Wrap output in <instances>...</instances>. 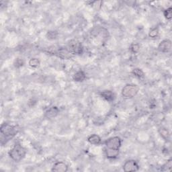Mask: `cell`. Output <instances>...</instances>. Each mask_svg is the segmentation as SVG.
I'll use <instances>...</instances> for the list:
<instances>
[{
	"label": "cell",
	"mask_w": 172,
	"mask_h": 172,
	"mask_svg": "<svg viewBox=\"0 0 172 172\" xmlns=\"http://www.w3.org/2000/svg\"><path fill=\"white\" fill-rule=\"evenodd\" d=\"M14 66L16 68H20V67H21L23 66V65H24V61L22 59H16L14 61Z\"/></svg>",
	"instance_id": "23"
},
{
	"label": "cell",
	"mask_w": 172,
	"mask_h": 172,
	"mask_svg": "<svg viewBox=\"0 0 172 172\" xmlns=\"http://www.w3.org/2000/svg\"><path fill=\"white\" fill-rule=\"evenodd\" d=\"M59 112V109L57 106H52L45 112L44 117L47 119H52V118H54L58 115Z\"/></svg>",
	"instance_id": "9"
},
{
	"label": "cell",
	"mask_w": 172,
	"mask_h": 172,
	"mask_svg": "<svg viewBox=\"0 0 172 172\" xmlns=\"http://www.w3.org/2000/svg\"><path fill=\"white\" fill-rule=\"evenodd\" d=\"M8 154L12 160L15 162H20L25 157L26 150L22 145L17 144L14 145L13 148L9 151Z\"/></svg>",
	"instance_id": "3"
},
{
	"label": "cell",
	"mask_w": 172,
	"mask_h": 172,
	"mask_svg": "<svg viewBox=\"0 0 172 172\" xmlns=\"http://www.w3.org/2000/svg\"><path fill=\"white\" fill-rule=\"evenodd\" d=\"M105 155L107 158L108 159H114L116 158L119 154V150H114V149H109L105 148L104 149Z\"/></svg>",
	"instance_id": "12"
},
{
	"label": "cell",
	"mask_w": 172,
	"mask_h": 172,
	"mask_svg": "<svg viewBox=\"0 0 172 172\" xmlns=\"http://www.w3.org/2000/svg\"><path fill=\"white\" fill-rule=\"evenodd\" d=\"M171 168H172V159H170L169 160H167L165 164L161 167V170L162 171H171Z\"/></svg>",
	"instance_id": "16"
},
{
	"label": "cell",
	"mask_w": 172,
	"mask_h": 172,
	"mask_svg": "<svg viewBox=\"0 0 172 172\" xmlns=\"http://www.w3.org/2000/svg\"><path fill=\"white\" fill-rule=\"evenodd\" d=\"M88 141L90 143V144L97 145L100 144L102 139L99 135H97L96 134H93L88 137Z\"/></svg>",
	"instance_id": "14"
},
{
	"label": "cell",
	"mask_w": 172,
	"mask_h": 172,
	"mask_svg": "<svg viewBox=\"0 0 172 172\" xmlns=\"http://www.w3.org/2000/svg\"><path fill=\"white\" fill-rule=\"evenodd\" d=\"M106 148L109 149L119 150L122 145V140L120 137H114L108 138L105 141Z\"/></svg>",
	"instance_id": "6"
},
{
	"label": "cell",
	"mask_w": 172,
	"mask_h": 172,
	"mask_svg": "<svg viewBox=\"0 0 172 172\" xmlns=\"http://www.w3.org/2000/svg\"><path fill=\"white\" fill-rule=\"evenodd\" d=\"M140 50V45L138 44H132L130 47V51L133 53H137Z\"/></svg>",
	"instance_id": "21"
},
{
	"label": "cell",
	"mask_w": 172,
	"mask_h": 172,
	"mask_svg": "<svg viewBox=\"0 0 172 172\" xmlns=\"http://www.w3.org/2000/svg\"><path fill=\"white\" fill-rule=\"evenodd\" d=\"M163 15H164L165 18L167 20H171L172 18V8L171 7L169 8H167V9L163 11Z\"/></svg>",
	"instance_id": "18"
},
{
	"label": "cell",
	"mask_w": 172,
	"mask_h": 172,
	"mask_svg": "<svg viewBox=\"0 0 172 172\" xmlns=\"http://www.w3.org/2000/svg\"><path fill=\"white\" fill-rule=\"evenodd\" d=\"M47 52L49 54L55 55L62 59H69L72 58L73 55L68 51L65 47H57L55 46H51L47 48Z\"/></svg>",
	"instance_id": "2"
},
{
	"label": "cell",
	"mask_w": 172,
	"mask_h": 172,
	"mask_svg": "<svg viewBox=\"0 0 172 172\" xmlns=\"http://www.w3.org/2000/svg\"><path fill=\"white\" fill-rule=\"evenodd\" d=\"M158 35H159V29L157 28H153V29H151L149 33V37H151V38L157 37Z\"/></svg>",
	"instance_id": "22"
},
{
	"label": "cell",
	"mask_w": 172,
	"mask_h": 172,
	"mask_svg": "<svg viewBox=\"0 0 172 172\" xmlns=\"http://www.w3.org/2000/svg\"><path fill=\"white\" fill-rule=\"evenodd\" d=\"M40 62L39 59H36V58H32L29 61V65L30 67H37L38 66H39Z\"/></svg>",
	"instance_id": "20"
},
{
	"label": "cell",
	"mask_w": 172,
	"mask_h": 172,
	"mask_svg": "<svg viewBox=\"0 0 172 172\" xmlns=\"http://www.w3.org/2000/svg\"><path fill=\"white\" fill-rule=\"evenodd\" d=\"M158 50L162 52H169L171 50V41L170 40H163L159 43Z\"/></svg>",
	"instance_id": "8"
},
{
	"label": "cell",
	"mask_w": 172,
	"mask_h": 172,
	"mask_svg": "<svg viewBox=\"0 0 172 172\" xmlns=\"http://www.w3.org/2000/svg\"><path fill=\"white\" fill-rule=\"evenodd\" d=\"M132 73L134 76H135L136 77H137V78H139V79L143 78V77H144V76H145L144 72H143L141 69H138V68L134 69L132 71Z\"/></svg>",
	"instance_id": "17"
},
{
	"label": "cell",
	"mask_w": 172,
	"mask_h": 172,
	"mask_svg": "<svg viewBox=\"0 0 172 172\" xmlns=\"http://www.w3.org/2000/svg\"><path fill=\"white\" fill-rule=\"evenodd\" d=\"M18 126L10 125L7 123H3L0 127V132L2 134V142L6 140V143L14 138L20 131Z\"/></svg>",
	"instance_id": "1"
},
{
	"label": "cell",
	"mask_w": 172,
	"mask_h": 172,
	"mask_svg": "<svg viewBox=\"0 0 172 172\" xmlns=\"http://www.w3.org/2000/svg\"><path fill=\"white\" fill-rule=\"evenodd\" d=\"M58 33L56 31H48L47 34V37L49 40H54L56 39Z\"/></svg>",
	"instance_id": "19"
},
{
	"label": "cell",
	"mask_w": 172,
	"mask_h": 172,
	"mask_svg": "<svg viewBox=\"0 0 172 172\" xmlns=\"http://www.w3.org/2000/svg\"><path fill=\"white\" fill-rule=\"evenodd\" d=\"M139 91L138 86L134 84H127L122 89V96L126 99H130L137 95Z\"/></svg>",
	"instance_id": "5"
},
{
	"label": "cell",
	"mask_w": 172,
	"mask_h": 172,
	"mask_svg": "<svg viewBox=\"0 0 172 172\" xmlns=\"http://www.w3.org/2000/svg\"><path fill=\"white\" fill-rule=\"evenodd\" d=\"M66 48L73 55L82 54L84 51L83 45L77 39H72L68 42Z\"/></svg>",
	"instance_id": "4"
},
{
	"label": "cell",
	"mask_w": 172,
	"mask_h": 172,
	"mask_svg": "<svg viewBox=\"0 0 172 172\" xmlns=\"http://www.w3.org/2000/svg\"><path fill=\"white\" fill-rule=\"evenodd\" d=\"M68 170V165L66 163L63 161H59L55 163L52 168L51 169L52 171L55 172H66Z\"/></svg>",
	"instance_id": "10"
},
{
	"label": "cell",
	"mask_w": 172,
	"mask_h": 172,
	"mask_svg": "<svg viewBox=\"0 0 172 172\" xmlns=\"http://www.w3.org/2000/svg\"><path fill=\"white\" fill-rule=\"evenodd\" d=\"M86 78V75L84 71L79 70L77 71L74 75H73V79L77 82H81V81H84Z\"/></svg>",
	"instance_id": "13"
},
{
	"label": "cell",
	"mask_w": 172,
	"mask_h": 172,
	"mask_svg": "<svg viewBox=\"0 0 172 172\" xmlns=\"http://www.w3.org/2000/svg\"><path fill=\"white\" fill-rule=\"evenodd\" d=\"M139 170V165L138 163L130 159V160L126 161L123 165V170L125 172H131V171H137Z\"/></svg>",
	"instance_id": "7"
},
{
	"label": "cell",
	"mask_w": 172,
	"mask_h": 172,
	"mask_svg": "<svg viewBox=\"0 0 172 172\" xmlns=\"http://www.w3.org/2000/svg\"><path fill=\"white\" fill-rule=\"evenodd\" d=\"M158 132L159 133V134L161 135V137L164 138L165 141H168L170 137V134L169 133V131L167 129H166L165 128H159V129L158 130Z\"/></svg>",
	"instance_id": "15"
},
{
	"label": "cell",
	"mask_w": 172,
	"mask_h": 172,
	"mask_svg": "<svg viewBox=\"0 0 172 172\" xmlns=\"http://www.w3.org/2000/svg\"><path fill=\"white\" fill-rule=\"evenodd\" d=\"M100 95L102 98H104L105 100L108 102H112L115 99L114 93L112 91H110V90H105V91L102 92H100Z\"/></svg>",
	"instance_id": "11"
}]
</instances>
